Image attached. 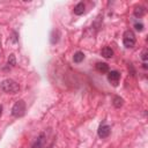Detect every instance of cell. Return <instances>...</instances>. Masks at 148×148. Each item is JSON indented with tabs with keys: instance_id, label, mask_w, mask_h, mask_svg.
Returning a JSON list of instances; mask_svg holds the SVG:
<instances>
[{
	"instance_id": "cell-1",
	"label": "cell",
	"mask_w": 148,
	"mask_h": 148,
	"mask_svg": "<svg viewBox=\"0 0 148 148\" xmlns=\"http://www.w3.org/2000/svg\"><path fill=\"white\" fill-rule=\"evenodd\" d=\"M1 87V89L5 92V93H8V94H15L20 90V86L16 81L12 80V79H6L1 82L0 84Z\"/></svg>"
},
{
	"instance_id": "cell-2",
	"label": "cell",
	"mask_w": 148,
	"mask_h": 148,
	"mask_svg": "<svg viewBox=\"0 0 148 148\" xmlns=\"http://www.w3.org/2000/svg\"><path fill=\"white\" fill-rule=\"evenodd\" d=\"M24 112H25V103H24V101L20 100L12 108V115L14 117L19 118V117H22L24 115Z\"/></svg>"
},
{
	"instance_id": "cell-3",
	"label": "cell",
	"mask_w": 148,
	"mask_h": 148,
	"mask_svg": "<svg viewBox=\"0 0 148 148\" xmlns=\"http://www.w3.org/2000/svg\"><path fill=\"white\" fill-rule=\"evenodd\" d=\"M123 43L125 45V48L130 49V48H133L135 45V36L133 34V31L131 30H126L124 33V36H123Z\"/></svg>"
},
{
	"instance_id": "cell-4",
	"label": "cell",
	"mask_w": 148,
	"mask_h": 148,
	"mask_svg": "<svg viewBox=\"0 0 148 148\" xmlns=\"http://www.w3.org/2000/svg\"><path fill=\"white\" fill-rule=\"evenodd\" d=\"M46 141H48V134H46V132H43L40 134L37 140L33 145V148H48L49 146L46 145Z\"/></svg>"
},
{
	"instance_id": "cell-5",
	"label": "cell",
	"mask_w": 148,
	"mask_h": 148,
	"mask_svg": "<svg viewBox=\"0 0 148 148\" xmlns=\"http://www.w3.org/2000/svg\"><path fill=\"white\" fill-rule=\"evenodd\" d=\"M110 132H111V129L109 125L106 124H102L100 127H98V131H97V134L100 138L104 139V138H108L110 135Z\"/></svg>"
},
{
	"instance_id": "cell-6",
	"label": "cell",
	"mask_w": 148,
	"mask_h": 148,
	"mask_svg": "<svg viewBox=\"0 0 148 148\" xmlns=\"http://www.w3.org/2000/svg\"><path fill=\"white\" fill-rule=\"evenodd\" d=\"M121 79V73L118 71H111L109 74H108V80L110 82H112L113 86H117L118 84V81Z\"/></svg>"
},
{
	"instance_id": "cell-7",
	"label": "cell",
	"mask_w": 148,
	"mask_h": 148,
	"mask_svg": "<svg viewBox=\"0 0 148 148\" xmlns=\"http://www.w3.org/2000/svg\"><path fill=\"white\" fill-rule=\"evenodd\" d=\"M101 54H102L104 58H111V57L113 56V51H112L111 48L104 46V48L102 49V51H101Z\"/></svg>"
},
{
	"instance_id": "cell-8",
	"label": "cell",
	"mask_w": 148,
	"mask_h": 148,
	"mask_svg": "<svg viewBox=\"0 0 148 148\" xmlns=\"http://www.w3.org/2000/svg\"><path fill=\"white\" fill-rule=\"evenodd\" d=\"M96 70L101 73H106L109 71V65L106 63H97L96 64Z\"/></svg>"
},
{
	"instance_id": "cell-9",
	"label": "cell",
	"mask_w": 148,
	"mask_h": 148,
	"mask_svg": "<svg viewBox=\"0 0 148 148\" xmlns=\"http://www.w3.org/2000/svg\"><path fill=\"white\" fill-rule=\"evenodd\" d=\"M83 13H84V4L83 3H79L74 7V14L75 15H82Z\"/></svg>"
},
{
	"instance_id": "cell-10",
	"label": "cell",
	"mask_w": 148,
	"mask_h": 148,
	"mask_svg": "<svg viewBox=\"0 0 148 148\" xmlns=\"http://www.w3.org/2000/svg\"><path fill=\"white\" fill-rule=\"evenodd\" d=\"M83 59H84V54H83V52H80V51H78V52L74 54V57H73V60H74V63H76V64L81 63Z\"/></svg>"
},
{
	"instance_id": "cell-11",
	"label": "cell",
	"mask_w": 148,
	"mask_h": 148,
	"mask_svg": "<svg viewBox=\"0 0 148 148\" xmlns=\"http://www.w3.org/2000/svg\"><path fill=\"white\" fill-rule=\"evenodd\" d=\"M112 104H113L116 108H121V106H123L124 101H123V98H121L119 96H115V97H113V101H112Z\"/></svg>"
},
{
	"instance_id": "cell-12",
	"label": "cell",
	"mask_w": 148,
	"mask_h": 148,
	"mask_svg": "<svg viewBox=\"0 0 148 148\" xmlns=\"http://www.w3.org/2000/svg\"><path fill=\"white\" fill-rule=\"evenodd\" d=\"M143 14H145V8H143V7H137V8L134 9V15H135V16L140 17V16H142Z\"/></svg>"
},
{
	"instance_id": "cell-13",
	"label": "cell",
	"mask_w": 148,
	"mask_h": 148,
	"mask_svg": "<svg viewBox=\"0 0 148 148\" xmlns=\"http://www.w3.org/2000/svg\"><path fill=\"white\" fill-rule=\"evenodd\" d=\"M8 65H11V66H15L16 65V60H15V56L14 54H9V57H8Z\"/></svg>"
},
{
	"instance_id": "cell-14",
	"label": "cell",
	"mask_w": 148,
	"mask_h": 148,
	"mask_svg": "<svg viewBox=\"0 0 148 148\" xmlns=\"http://www.w3.org/2000/svg\"><path fill=\"white\" fill-rule=\"evenodd\" d=\"M134 28L137 29L138 31H142L143 30V24L142 23H135L134 24Z\"/></svg>"
},
{
	"instance_id": "cell-15",
	"label": "cell",
	"mask_w": 148,
	"mask_h": 148,
	"mask_svg": "<svg viewBox=\"0 0 148 148\" xmlns=\"http://www.w3.org/2000/svg\"><path fill=\"white\" fill-rule=\"evenodd\" d=\"M141 59H142V60H143V62H146V60H147V59H148V56H147V51H143V52H142Z\"/></svg>"
},
{
	"instance_id": "cell-16",
	"label": "cell",
	"mask_w": 148,
	"mask_h": 148,
	"mask_svg": "<svg viewBox=\"0 0 148 148\" xmlns=\"http://www.w3.org/2000/svg\"><path fill=\"white\" fill-rule=\"evenodd\" d=\"M1 110H3V108H1V105H0V113H1Z\"/></svg>"
}]
</instances>
